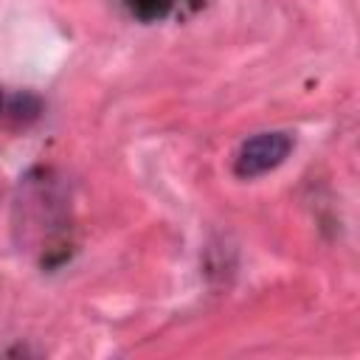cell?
Here are the masks:
<instances>
[{
	"label": "cell",
	"mask_w": 360,
	"mask_h": 360,
	"mask_svg": "<svg viewBox=\"0 0 360 360\" xmlns=\"http://www.w3.org/2000/svg\"><path fill=\"white\" fill-rule=\"evenodd\" d=\"M290 149H292V138L287 132H259L239 146L236 160H233V172L242 180L259 177V174L276 169L278 163H284Z\"/></svg>",
	"instance_id": "6da1fadb"
},
{
	"label": "cell",
	"mask_w": 360,
	"mask_h": 360,
	"mask_svg": "<svg viewBox=\"0 0 360 360\" xmlns=\"http://www.w3.org/2000/svg\"><path fill=\"white\" fill-rule=\"evenodd\" d=\"M6 112V96H3V90H0V115Z\"/></svg>",
	"instance_id": "7a4b0ae2"
}]
</instances>
